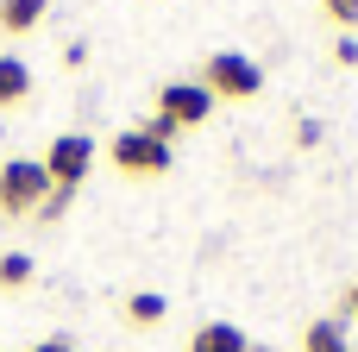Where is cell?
Returning <instances> with one entry per match:
<instances>
[{"instance_id":"6da1fadb","label":"cell","mask_w":358,"mask_h":352,"mask_svg":"<svg viewBox=\"0 0 358 352\" xmlns=\"http://www.w3.org/2000/svg\"><path fill=\"white\" fill-rule=\"evenodd\" d=\"M201 88H208L214 101H252V94L264 88V69H258L245 50H214V57L201 63Z\"/></svg>"},{"instance_id":"5b68a950","label":"cell","mask_w":358,"mask_h":352,"mask_svg":"<svg viewBox=\"0 0 358 352\" xmlns=\"http://www.w3.org/2000/svg\"><path fill=\"white\" fill-rule=\"evenodd\" d=\"M157 120H170L176 132L208 126V120H214V94H208L201 82H164V88H157Z\"/></svg>"},{"instance_id":"9a60e30c","label":"cell","mask_w":358,"mask_h":352,"mask_svg":"<svg viewBox=\"0 0 358 352\" xmlns=\"http://www.w3.org/2000/svg\"><path fill=\"white\" fill-rule=\"evenodd\" d=\"M346 315H358V283H352V290H346Z\"/></svg>"},{"instance_id":"8fae6325","label":"cell","mask_w":358,"mask_h":352,"mask_svg":"<svg viewBox=\"0 0 358 352\" xmlns=\"http://www.w3.org/2000/svg\"><path fill=\"white\" fill-rule=\"evenodd\" d=\"M31 283V258L25 252H0V290H25Z\"/></svg>"},{"instance_id":"3957f363","label":"cell","mask_w":358,"mask_h":352,"mask_svg":"<svg viewBox=\"0 0 358 352\" xmlns=\"http://www.w3.org/2000/svg\"><path fill=\"white\" fill-rule=\"evenodd\" d=\"M38 164H44L50 189H82V176L94 170V139H88V132H57Z\"/></svg>"},{"instance_id":"7c38bea8","label":"cell","mask_w":358,"mask_h":352,"mask_svg":"<svg viewBox=\"0 0 358 352\" xmlns=\"http://www.w3.org/2000/svg\"><path fill=\"white\" fill-rule=\"evenodd\" d=\"M69 202H76V189H50V195L38 202V220H44V227H50V220H63V208H69Z\"/></svg>"},{"instance_id":"5bb4252c","label":"cell","mask_w":358,"mask_h":352,"mask_svg":"<svg viewBox=\"0 0 358 352\" xmlns=\"http://www.w3.org/2000/svg\"><path fill=\"white\" fill-rule=\"evenodd\" d=\"M31 352H76V346H69V340L57 334V340H38V346H31Z\"/></svg>"},{"instance_id":"ba28073f","label":"cell","mask_w":358,"mask_h":352,"mask_svg":"<svg viewBox=\"0 0 358 352\" xmlns=\"http://www.w3.org/2000/svg\"><path fill=\"white\" fill-rule=\"evenodd\" d=\"M31 94V69L19 57H0V107H19Z\"/></svg>"},{"instance_id":"9c48e42d","label":"cell","mask_w":358,"mask_h":352,"mask_svg":"<svg viewBox=\"0 0 358 352\" xmlns=\"http://www.w3.org/2000/svg\"><path fill=\"white\" fill-rule=\"evenodd\" d=\"M164 315H170V302H164L157 290H138V296H126V321H132V328H157Z\"/></svg>"},{"instance_id":"7a4b0ae2","label":"cell","mask_w":358,"mask_h":352,"mask_svg":"<svg viewBox=\"0 0 358 352\" xmlns=\"http://www.w3.org/2000/svg\"><path fill=\"white\" fill-rule=\"evenodd\" d=\"M50 195V176H44V164L38 157H13V164H0V214H38V202Z\"/></svg>"},{"instance_id":"4fadbf2b","label":"cell","mask_w":358,"mask_h":352,"mask_svg":"<svg viewBox=\"0 0 358 352\" xmlns=\"http://www.w3.org/2000/svg\"><path fill=\"white\" fill-rule=\"evenodd\" d=\"M327 6V19H340V25H358V0H321Z\"/></svg>"},{"instance_id":"277c9868","label":"cell","mask_w":358,"mask_h":352,"mask_svg":"<svg viewBox=\"0 0 358 352\" xmlns=\"http://www.w3.org/2000/svg\"><path fill=\"white\" fill-rule=\"evenodd\" d=\"M176 157H170V145L164 139H151L145 126H132V132H113V170L120 176H164Z\"/></svg>"},{"instance_id":"8992f818","label":"cell","mask_w":358,"mask_h":352,"mask_svg":"<svg viewBox=\"0 0 358 352\" xmlns=\"http://www.w3.org/2000/svg\"><path fill=\"white\" fill-rule=\"evenodd\" d=\"M189 352H252V340H245L233 321H208V328H195Z\"/></svg>"},{"instance_id":"52a82bcc","label":"cell","mask_w":358,"mask_h":352,"mask_svg":"<svg viewBox=\"0 0 358 352\" xmlns=\"http://www.w3.org/2000/svg\"><path fill=\"white\" fill-rule=\"evenodd\" d=\"M44 13H50V0H0V31L19 38V31H31Z\"/></svg>"},{"instance_id":"30bf717a","label":"cell","mask_w":358,"mask_h":352,"mask_svg":"<svg viewBox=\"0 0 358 352\" xmlns=\"http://www.w3.org/2000/svg\"><path fill=\"white\" fill-rule=\"evenodd\" d=\"M302 352H352V346H346V328H340V321H308Z\"/></svg>"},{"instance_id":"2e32d148","label":"cell","mask_w":358,"mask_h":352,"mask_svg":"<svg viewBox=\"0 0 358 352\" xmlns=\"http://www.w3.org/2000/svg\"><path fill=\"white\" fill-rule=\"evenodd\" d=\"M252 352H258V346H252Z\"/></svg>"}]
</instances>
